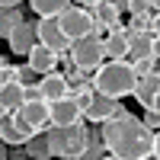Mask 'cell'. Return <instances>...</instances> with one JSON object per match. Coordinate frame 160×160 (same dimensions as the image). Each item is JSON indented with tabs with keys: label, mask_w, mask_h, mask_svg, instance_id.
<instances>
[{
	"label": "cell",
	"mask_w": 160,
	"mask_h": 160,
	"mask_svg": "<svg viewBox=\"0 0 160 160\" xmlns=\"http://www.w3.org/2000/svg\"><path fill=\"white\" fill-rule=\"evenodd\" d=\"M26 141H29V138H26L22 131L10 122V118H3V122H0V144H7V148H22Z\"/></svg>",
	"instance_id": "19"
},
{
	"label": "cell",
	"mask_w": 160,
	"mask_h": 160,
	"mask_svg": "<svg viewBox=\"0 0 160 160\" xmlns=\"http://www.w3.org/2000/svg\"><path fill=\"white\" fill-rule=\"evenodd\" d=\"M128 58L131 61H148V58H154V32L151 29L131 32V38H128Z\"/></svg>",
	"instance_id": "14"
},
{
	"label": "cell",
	"mask_w": 160,
	"mask_h": 160,
	"mask_svg": "<svg viewBox=\"0 0 160 160\" xmlns=\"http://www.w3.org/2000/svg\"><path fill=\"white\" fill-rule=\"evenodd\" d=\"M19 22H26V16L19 10H3V13H0V38H10Z\"/></svg>",
	"instance_id": "21"
},
{
	"label": "cell",
	"mask_w": 160,
	"mask_h": 160,
	"mask_svg": "<svg viewBox=\"0 0 160 160\" xmlns=\"http://www.w3.org/2000/svg\"><path fill=\"white\" fill-rule=\"evenodd\" d=\"M68 7H71L68 0H32L29 3V10L38 13V19H58Z\"/></svg>",
	"instance_id": "17"
},
{
	"label": "cell",
	"mask_w": 160,
	"mask_h": 160,
	"mask_svg": "<svg viewBox=\"0 0 160 160\" xmlns=\"http://www.w3.org/2000/svg\"><path fill=\"white\" fill-rule=\"evenodd\" d=\"M151 32L160 38V13H151Z\"/></svg>",
	"instance_id": "27"
},
{
	"label": "cell",
	"mask_w": 160,
	"mask_h": 160,
	"mask_svg": "<svg viewBox=\"0 0 160 160\" xmlns=\"http://www.w3.org/2000/svg\"><path fill=\"white\" fill-rule=\"evenodd\" d=\"M45 138H48V151H51V157H61V151H64V131H61V128H48Z\"/></svg>",
	"instance_id": "23"
},
{
	"label": "cell",
	"mask_w": 160,
	"mask_h": 160,
	"mask_svg": "<svg viewBox=\"0 0 160 160\" xmlns=\"http://www.w3.org/2000/svg\"><path fill=\"white\" fill-rule=\"evenodd\" d=\"M154 61H160V38L154 35Z\"/></svg>",
	"instance_id": "29"
},
{
	"label": "cell",
	"mask_w": 160,
	"mask_h": 160,
	"mask_svg": "<svg viewBox=\"0 0 160 160\" xmlns=\"http://www.w3.org/2000/svg\"><path fill=\"white\" fill-rule=\"evenodd\" d=\"M22 102H26V87L22 83H16V80H13V83H0V106H3L10 115L16 112Z\"/></svg>",
	"instance_id": "15"
},
{
	"label": "cell",
	"mask_w": 160,
	"mask_h": 160,
	"mask_svg": "<svg viewBox=\"0 0 160 160\" xmlns=\"http://www.w3.org/2000/svg\"><path fill=\"white\" fill-rule=\"evenodd\" d=\"M135 87H138V74L131 68V61H109L93 74V90L115 102H122L125 96H135Z\"/></svg>",
	"instance_id": "2"
},
{
	"label": "cell",
	"mask_w": 160,
	"mask_h": 160,
	"mask_svg": "<svg viewBox=\"0 0 160 160\" xmlns=\"http://www.w3.org/2000/svg\"><path fill=\"white\" fill-rule=\"evenodd\" d=\"M128 38H131V29L118 22L115 29L102 38V58H109V61H125V58H128Z\"/></svg>",
	"instance_id": "8"
},
{
	"label": "cell",
	"mask_w": 160,
	"mask_h": 160,
	"mask_svg": "<svg viewBox=\"0 0 160 160\" xmlns=\"http://www.w3.org/2000/svg\"><path fill=\"white\" fill-rule=\"evenodd\" d=\"M128 13H135V16H148L151 13V0H128Z\"/></svg>",
	"instance_id": "25"
},
{
	"label": "cell",
	"mask_w": 160,
	"mask_h": 160,
	"mask_svg": "<svg viewBox=\"0 0 160 160\" xmlns=\"http://www.w3.org/2000/svg\"><path fill=\"white\" fill-rule=\"evenodd\" d=\"M122 109V102H115V99H106V96H93V102H90V109L83 112V118L87 122H93V125H102V122H109V118H115V112Z\"/></svg>",
	"instance_id": "13"
},
{
	"label": "cell",
	"mask_w": 160,
	"mask_h": 160,
	"mask_svg": "<svg viewBox=\"0 0 160 160\" xmlns=\"http://www.w3.org/2000/svg\"><path fill=\"white\" fill-rule=\"evenodd\" d=\"M102 160H118V157H112V154H106V157H102Z\"/></svg>",
	"instance_id": "35"
},
{
	"label": "cell",
	"mask_w": 160,
	"mask_h": 160,
	"mask_svg": "<svg viewBox=\"0 0 160 160\" xmlns=\"http://www.w3.org/2000/svg\"><path fill=\"white\" fill-rule=\"evenodd\" d=\"M3 68H7V58H3V55H0V74H3Z\"/></svg>",
	"instance_id": "33"
},
{
	"label": "cell",
	"mask_w": 160,
	"mask_h": 160,
	"mask_svg": "<svg viewBox=\"0 0 160 160\" xmlns=\"http://www.w3.org/2000/svg\"><path fill=\"white\" fill-rule=\"evenodd\" d=\"M151 13H160V0H151Z\"/></svg>",
	"instance_id": "32"
},
{
	"label": "cell",
	"mask_w": 160,
	"mask_h": 160,
	"mask_svg": "<svg viewBox=\"0 0 160 160\" xmlns=\"http://www.w3.org/2000/svg\"><path fill=\"white\" fill-rule=\"evenodd\" d=\"M106 157V148H102V138L96 135V131H90V144H87V151L80 154V160H102Z\"/></svg>",
	"instance_id": "22"
},
{
	"label": "cell",
	"mask_w": 160,
	"mask_h": 160,
	"mask_svg": "<svg viewBox=\"0 0 160 160\" xmlns=\"http://www.w3.org/2000/svg\"><path fill=\"white\" fill-rule=\"evenodd\" d=\"M10 122L16 125L26 138H32V135H38V131L51 128V109H48L45 99H26L19 109L10 115Z\"/></svg>",
	"instance_id": "3"
},
{
	"label": "cell",
	"mask_w": 160,
	"mask_h": 160,
	"mask_svg": "<svg viewBox=\"0 0 160 160\" xmlns=\"http://www.w3.org/2000/svg\"><path fill=\"white\" fill-rule=\"evenodd\" d=\"M148 160H157V157H148Z\"/></svg>",
	"instance_id": "36"
},
{
	"label": "cell",
	"mask_w": 160,
	"mask_h": 160,
	"mask_svg": "<svg viewBox=\"0 0 160 160\" xmlns=\"http://www.w3.org/2000/svg\"><path fill=\"white\" fill-rule=\"evenodd\" d=\"M68 51H71V68L80 74H96L102 68V42L99 38H80Z\"/></svg>",
	"instance_id": "5"
},
{
	"label": "cell",
	"mask_w": 160,
	"mask_h": 160,
	"mask_svg": "<svg viewBox=\"0 0 160 160\" xmlns=\"http://www.w3.org/2000/svg\"><path fill=\"white\" fill-rule=\"evenodd\" d=\"M141 125L148 128L151 135H157V131H160V112H154V109H148V115L141 118Z\"/></svg>",
	"instance_id": "24"
},
{
	"label": "cell",
	"mask_w": 160,
	"mask_h": 160,
	"mask_svg": "<svg viewBox=\"0 0 160 160\" xmlns=\"http://www.w3.org/2000/svg\"><path fill=\"white\" fill-rule=\"evenodd\" d=\"M151 157H157V160H160V131L154 135V154H151Z\"/></svg>",
	"instance_id": "28"
},
{
	"label": "cell",
	"mask_w": 160,
	"mask_h": 160,
	"mask_svg": "<svg viewBox=\"0 0 160 160\" xmlns=\"http://www.w3.org/2000/svg\"><path fill=\"white\" fill-rule=\"evenodd\" d=\"M58 61H61V55L48 51L45 45H35V48L29 51V55H26V68H29L35 77H48V74H55Z\"/></svg>",
	"instance_id": "9"
},
{
	"label": "cell",
	"mask_w": 160,
	"mask_h": 160,
	"mask_svg": "<svg viewBox=\"0 0 160 160\" xmlns=\"http://www.w3.org/2000/svg\"><path fill=\"white\" fill-rule=\"evenodd\" d=\"M99 138H102V148L118 160H148L154 154V135L135 115L102 122L99 125Z\"/></svg>",
	"instance_id": "1"
},
{
	"label": "cell",
	"mask_w": 160,
	"mask_h": 160,
	"mask_svg": "<svg viewBox=\"0 0 160 160\" xmlns=\"http://www.w3.org/2000/svg\"><path fill=\"white\" fill-rule=\"evenodd\" d=\"M48 109H51V128H74V125H80L83 122V112L77 109V102H74V96H64V99H58V102H48Z\"/></svg>",
	"instance_id": "7"
},
{
	"label": "cell",
	"mask_w": 160,
	"mask_h": 160,
	"mask_svg": "<svg viewBox=\"0 0 160 160\" xmlns=\"http://www.w3.org/2000/svg\"><path fill=\"white\" fill-rule=\"evenodd\" d=\"M87 144H90V131H87L83 122L74 125V128H64V151H61V157L80 160V154L87 151Z\"/></svg>",
	"instance_id": "11"
},
{
	"label": "cell",
	"mask_w": 160,
	"mask_h": 160,
	"mask_svg": "<svg viewBox=\"0 0 160 160\" xmlns=\"http://www.w3.org/2000/svg\"><path fill=\"white\" fill-rule=\"evenodd\" d=\"M10 160H29V154H26V148H13L10 151Z\"/></svg>",
	"instance_id": "26"
},
{
	"label": "cell",
	"mask_w": 160,
	"mask_h": 160,
	"mask_svg": "<svg viewBox=\"0 0 160 160\" xmlns=\"http://www.w3.org/2000/svg\"><path fill=\"white\" fill-rule=\"evenodd\" d=\"M0 160H10V148L7 144H0Z\"/></svg>",
	"instance_id": "30"
},
{
	"label": "cell",
	"mask_w": 160,
	"mask_h": 160,
	"mask_svg": "<svg viewBox=\"0 0 160 160\" xmlns=\"http://www.w3.org/2000/svg\"><path fill=\"white\" fill-rule=\"evenodd\" d=\"M38 96H42L45 102H58L64 96H71V90H68V80H64V74H48V77H38Z\"/></svg>",
	"instance_id": "12"
},
{
	"label": "cell",
	"mask_w": 160,
	"mask_h": 160,
	"mask_svg": "<svg viewBox=\"0 0 160 160\" xmlns=\"http://www.w3.org/2000/svg\"><path fill=\"white\" fill-rule=\"evenodd\" d=\"M93 13L90 10H83L80 3H71L68 10L58 16V29L64 32V38L74 45V42H80V38H90L93 35Z\"/></svg>",
	"instance_id": "4"
},
{
	"label": "cell",
	"mask_w": 160,
	"mask_h": 160,
	"mask_svg": "<svg viewBox=\"0 0 160 160\" xmlns=\"http://www.w3.org/2000/svg\"><path fill=\"white\" fill-rule=\"evenodd\" d=\"M7 42H10V51H13V55H29V51L38 45V35H35V22H29V19H26V22H19L16 26V29H13V35L7 38Z\"/></svg>",
	"instance_id": "10"
},
{
	"label": "cell",
	"mask_w": 160,
	"mask_h": 160,
	"mask_svg": "<svg viewBox=\"0 0 160 160\" xmlns=\"http://www.w3.org/2000/svg\"><path fill=\"white\" fill-rule=\"evenodd\" d=\"M26 148V154H29V160H48L51 157V151H48V138L45 135H32L29 141L22 144Z\"/></svg>",
	"instance_id": "20"
},
{
	"label": "cell",
	"mask_w": 160,
	"mask_h": 160,
	"mask_svg": "<svg viewBox=\"0 0 160 160\" xmlns=\"http://www.w3.org/2000/svg\"><path fill=\"white\" fill-rule=\"evenodd\" d=\"M157 93H160V74H151V77L138 80V87H135V99L144 106V109H151V102H154Z\"/></svg>",
	"instance_id": "16"
},
{
	"label": "cell",
	"mask_w": 160,
	"mask_h": 160,
	"mask_svg": "<svg viewBox=\"0 0 160 160\" xmlns=\"http://www.w3.org/2000/svg\"><path fill=\"white\" fill-rule=\"evenodd\" d=\"M35 35H38V45H45L48 51H55V55H64V51L71 48V42L58 29V19H35Z\"/></svg>",
	"instance_id": "6"
},
{
	"label": "cell",
	"mask_w": 160,
	"mask_h": 160,
	"mask_svg": "<svg viewBox=\"0 0 160 160\" xmlns=\"http://www.w3.org/2000/svg\"><path fill=\"white\" fill-rule=\"evenodd\" d=\"M118 13H122V10H118V3H109V0H99V3H96V10H93V16H96L102 26H106V29H115V26H118Z\"/></svg>",
	"instance_id": "18"
},
{
	"label": "cell",
	"mask_w": 160,
	"mask_h": 160,
	"mask_svg": "<svg viewBox=\"0 0 160 160\" xmlns=\"http://www.w3.org/2000/svg\"><path fill=\"white\" fill-rule=\"evenodd\" d=\"M3 115H10V112H7V109H3V106H0V122H3Z\"/></svg>",
	"instance_id": "34"
},
{
	"label": "cell",
	"mask_w": 160,
	"mask_h": 160,
	"mask_svg": "<svg viewBox=\"0 0 160 160\" xmlns=\"http://www.w3.org/2000/svg\"><path fill=\"white\" fill-rule=\"evenodd\" d=\"M151 109H154V112H160V93L154 96V102H151Z\"/></svg>",
	"instance_id": "31"
}]
</instances>
